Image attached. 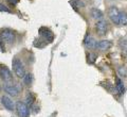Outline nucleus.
<instances>
[{
    "mask_svg": "<svg viewBox=\"0 0 127 117\" xmlns=\"http://www.w3.org/2000/svg\"><path fill=\"white\" fill-rule=\"evenodd\" d=\"M0 12H6V13H11V10L6 5L3 4V3H0Z\"/></svg>",
    "mask_w": 127,
    "mask_h": 117,
    "instance_id": "nucleus-21",
    "label": "nucleus"
},
{
    "mask_svg": "<svg viewBox=\"0 0 127 117\" xmlns=\"http://www.w3.org/2000/svg\"><path fill=\"white\" fill-rule=\"evenodd\" d=\"M111 47V42L109 41H105V39H103V41H100V42H96V45H95V48L101 51H106L108 50L109 48Z\"/></svg>",
    "mask_w": 127,
    "mask_h": 117,
    "instance_id": "nucleus-11",
    "label": "nucleus"
},
{
    "mask_svg": "<svg viewBox=\"0 0 127 117\" xmlns=\"http://www.w3.org/2000/svg\"><path fill=\"white\" fill-rule=\"evenodd\" d=\"M114 91H116L118 95H122L125 91L124 83H123L120 79H117V84H116V87H114Z\"/></svg>",
    "mask_w": 127,
    "mask_h": 117,
    "instance_id": "nucleus-13",
    "label": "nucleus"
},
{
    "mask_svg": "<svg viewBox=\"0 0 127 117\" xmlns=\"http://www.w3.org/2000/svg\"><path fill=\"white\" fill-rule=\"evenodd\" d=\"M95 59H96V54L95 53H92V52H89L87 54V62L89 64H93L95 62Z\"/></svg>",
    "mask_w": 127,
    "mask_h": 117,
    "instance_id": "nucleus-18",
    "label": "nucleus"
},
{
    "mask_svg": "<svg viewBox=\"0 0 127 117\" xmlns=\"http://www.w3.org/2000/svg\"><path fill=\"white\" fill-rule=\"evenodd\" d=\"M3 88H4L5 93H7V94H9L10 96H12V97L19 96V94H20L21 91H22V87L20 85V83H14V82L4 83Z\"/></svg>",
    "mask_w": 127,
    "mask_h": 117,
    "instance_id": "nucleus-2",
    "label": "nucleus"
},
{
    "mask_svg": "<svg viewBox=\"0 0 127 117\" xmlns=\"http://www.w3.org/2000/svg\"><path fill=\"white\" fill-rule=\"evenodd\" d=\"M108 29V25H107V21L102 19V20H98L95 23V30H96V33L98 36H104Z\"/></svg>",
    "mask_w": 127,
    "mask_h": 117,
    "instance_id": "nucleus-7",
    "label": "nucleus"
},
{
    "mask_svg": "<svg viewBox=\"0 0 127 117\" xmlns=\"http://www.w3.org/2000/svg\"><path fill=\"white\" fill-rule=\"evenodd\" d=\"M7 2L10 3V4H12V5H16L18 3V0H6Z\"/></svg>",
    "mask_w": 127,
    "mask_h": 117,
    "instance_id": "nucleus-22",
    "label": "nucleus"
},
{
    "mask_svg": "<svg viewBox=\"0 0 127 117\" xmlns=\"http://www.w3.org/2000/svg\"><path fill=\"white\" fill-rule=\"evenodd\" d=\"M32 82H33V76H32V74H26V76L23 77V83L27 86H30Z\"/></svg>",
    "mask_w": 127,
    "mask_h": 117,
    "instance_id": "nucleus-16",
    "label": "nucleus"
},
{
    "mask_svg": "<svg viewBox=\"0 0 127 117\" xmlns=\"http://www.w3.org/2000/svg\"><path fill=\"white\" fill-rule=\"evenodd\" d=\"M120 47L124 53H127V41H120Z\"/></svg>",
    "mask_w": 127,
    "mask_h": 117,
    "instance_id": "nucleus-20",
    "label": "nucleus"
},
{
    "mask_svg": "<svg viewBox=\"0 0 127 117\" xmlns=\"http://www.w3.org/2000/svg\"><path fill=\"white\" fill-rule=\"evenodd\" d=\"M84 45L87 49H93V48H95L96 42H95V39L92 37V36L88 34L84 39Z\"/></svg>",
    "mask_w": 127,
    "mask_h": 117,
    "instance_id": "nucleus-10",
    "label": "nucleus"
},
{
    "mask_svg": "<svg viewBox=\"0 0 127 117\" xmlns=\"http://www.w3.org/2000/svg\"><path fill=\"white\" fill-rule=\"evenodd\" d=\"M91 16H92V18L96 19V20H102L103 17H104V14H103V12L97 9V7H93V9H91Z\"/></svg>",
    "mask_w": 127,
    "mask_h": 117,
    "instance_id": "nucleus-12",
    "label": "nucleus"
},
{
    "mask_svg": "<svg viewBox=\"0 0 127 117\" xmlns=\"http://www.w3.org/2000/svg\"><path fill=\"white\" fill-rule=\"evenodd\" d=\"M1 103H2V106L4 107L7 111H14L15 108H16L13 99H12L11 97L6 96V95H3L1 97Z\"/></svg>",
    "mask_w": 127,
    "mask_h": 117,
    "instance_id": "nucleus-9",
    "label": "nucleus"
},
{
    "mask_svg": "<svg viewBox=\"0 0 127 117\" xmlns=\"http://www.w3.org/2000/svg\"><path fill=\"white\" fill-rule=\"evenodd\" d=\"M39 34H40L41 37H43V39H45L46 42H49L51 43L54 39V34L53 32L51 31L50 29H48V28L46 27H41L40 29H39Z\"/></svg>",
    "mask_w": 127,
    "mask_h": 117,
    "instance_id": "nucleus-8",
    "label": "nucleus"
},
{
    "mask_svg": "<svg viewBox=\"0 0 127 117\" xmlns=\"http://www.w3.org/2000/svg\"><path fill=\"white\" fill-rule=\"evenodd\" d=\"M16 111L19 117H29L30 111L28 104L23 101H17L16 102Z\"/></svg>",
    "mask_w": 127,
    "mask_h": 117,
    "instance_id": "nucleus-5",
    "label": "nucleus"
},
{
    "mask_svg": "<svg viewBox=\"0 0 127 117\" xmlns=\"http://www.w3.org/2000/svg\"><path fill=\"white\" fill-rule=\"evenodd\" d=\"M26 103L28 104V106H32V104L34 103L35 101V96L32 92H28L27 95H26Z\"/></svg>",
    "mask_w": 127,
    "mask_h": 117,
    "instance_id": "nucleus-15",
    "label": "nucleus"
},
{
    "mask_svg": "<svg viewBox=\"0 0 127 117\" xmlns=\"http://www.w3.org/2000/svg\"><path fill=\"white\" fill-rule=\"evenodd\" d=\"M12 67L15 72V75L18 77L19 79H23V77L26 76V67L22 64V62L18 58H14L12 61Z\"/></svg>",
    "mask_w": 127,
    "mask_h": 117,
    "instance_id": "nucleus-1",
    "label": "nucleus"
},
{
    "mask_svg": "<svg viewBox=\"0 0 127 117\" xmlns=\"http://www.w3.org/2000/svg\"><path fill=\"white\" fill-rule=\"evenodd\" d=\"M0 78L4 83H11L14 82V78L12 75L11 70L5 65H0Z\"/></svg>",
    "mask_w": 127,
    "mask_h": 117,
    "instance_id": "nucleus-4",
    "label": "nucleus"
},
{
    "mask_svg": "<svg viewBox=\"0 0 127 117\" xmlns=\"http://www.w3.org/2000/svg\"><path fill=\"white\" fill-rule=\"evenodd\" d=\"M16 39L15 32L12 31L11 29H4L0 33V42L5 43V44H13Z\"/></svg>",
    "mask_w": 127,
    "mask_h": 117,
    "instance_id": "nucleus-3",
    "label": "nucleus"
},
{
    "mask_svg": "<svg viewBox=\"0 0 127 117\" xmlns=\"http://www.w3.org/2000/svg\"><path fill=\"white\" fill-rule=\"evenodd\" d=\"M107 14H108V17L110 18V20L112 21L114 25H119V17H120V11L117 6H110L108 9V12H107Z\"/></svg>",
    "mask_w": 127,
    "mask_h": 117,
    "instance_id": "nucleus-6",
    "label": "nucleus"
},
{
    "mask_svg": "<svg viewBox=\"0 0 127 117\" xmlns=\"http://www.w3.org/2000/svg\"><path fill=\"white\" fill-rule=\"evenodd\" d=\"M0 91H1V86H0Z\"/></svg>",
    "mask_w": 127,
    "mask_h": 117,
    "instance_id": "nucleus-23",
    "label": "nucleus"
},
{
    "mask_svg": "<svg viewBox=\"0 0 127 117\" xmlns=\"http://www.w3.org/2000/svg\"><path fill=\"white\" fill-rule=\"evenodd\" d=\"M70 3H71V5L74 7V10H77L78 7H83V6H84V3H83L81 0H71Z\"/></svg>",
    "mask_w": 127,
    "mask_h": 117,
    "instance_id": "nucleus-17",
    "label": "nucleus"
},
{
    "mask_svg": "<svg viewBox=\"0 0 127 117\" xmlns=\"http://www.w3.org/2000/svg\"><path fill=\"white\" fill-rule=\"evenodd\" d=\"M118 72H119V76L123 77V78H126V77H127V68H126V67H124V66L119 67Z\"/></svg>",
    "mask_w": 127,
    "mask_h": 117,
    "instance_id": "nucleus-19",
    "label": "nucleus"
},
{
    "mask_svg": "<svg viewBox=\"0 0 127 117\" xmlns=\"http://www.w3.org/2000/svg\"><path fill=\"white\" fill-rule=\"evenodd\" d=\"M119 25H121V26H127V13H126V12H120Z\"/></svg>",
    "mask_w": 127,
    "mask_h": 117,
    "instance_id": "nucleus-14",
    "label": "nucleus"
}]
</instances>
